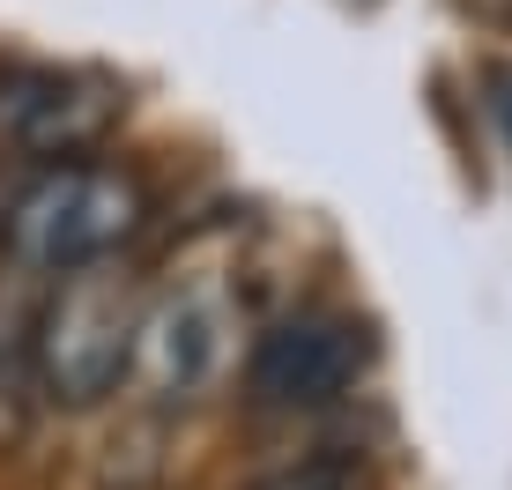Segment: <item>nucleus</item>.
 I'll use <instances>...</instances> for the list:
<instances>
[{"instance_id":"obj_1","label":"nucleus","mask_w":512,"mask_h":490,"mask_svg":"<svg viewBox=\"0 0 512 490\" xmlns=\"http://www.w3.org/2000/svg\"><path fill=\"white\" fill-rule=\"evenodd\" d=\"M149 223V186L97 156L38 164L0 208V253L23 275H67L90 260H119Z\"/></svg>"},{"instance_id":"obj_2","label":"nucleus","mask_w":512,"mask_h":490,"mask_svg":"<svg viewBox=\"0 0 512 490\" xmlns=\"http://www.w3.org/2000/svg\"><path fill=\"white\" fill-rule=\"evenodd\" d=\"M141 335V283L127 260H90V268L52 275V290L30 312V379L52 409H97L134 372Z\"/></svg>"},{"instance_id":"obj_3","label":"nucleus","mask_w":512,"mask_h":490,"mask_svg":"<svg viewBox=\"0 0 512 490\" xmlns=\"http://www.w3.org/2000/svg\"><path fill=\"white\" fill-rule=\"evenodd\" d=\"M119 112H127V90L90 67H0V149L30 156V164L97 156Z\"/></svg>"},{"instance_id":"obj_4","label":"nucleus","mask_w":512,"mask_h":490,"mask_svg":"<svg viewBox=\"0 0 512 490\" xmlns=\"http://www.w3.org/2000/svg\"><path fill=\"white\" fill-rule=\"evenodd\" d=\"M364 364H372V335H364V320H349V312H282L268 335L253 342V357H245V387H253L260 409H327V401H342L349 387L364 379Z\"/></svg>"},{"instance_id":"obj_5","label":"nucleus","mask_w":512,"mask_h":490,"mask_svg":"<svg viewBox=\"0 0 512 490\" xmlns=\"http://www.w3.org/2000/svg\"><path fill=\"white\" fill-rule=\"evenodd\" d=\"M231 364V297L186 283L156 305H141V335H134V372L156 401H193L216 387V372Z\"/></svg>"},{"instance_id":"obj_6","label":"nucleus","mask_w":512,"mask_h":490,"mask_svg":"<svg viewBox=\"0 0 512 490\" xmlns=\"http://www.w3.org/2000/svg\"><path fill=\"white\" fill-rule=\"evenodd\" d=\"M490 112H498V127L512 142V75H490Z\"/></svg>"},{"instance_id":"obj_7","label":"nucleus","mask_w":512,"mask_h":490,"mask_svg":"<svg viewBox=\"0 0 512 490\" xmlns=\"http://www.w3.org/2000/svg\"><path fill=\"white\" fill-rule=\"evenodd\" d=\"M268 490H327V483H320V476H305V483L290 476V483H268Z\"/></svg>"}]
</instances>
